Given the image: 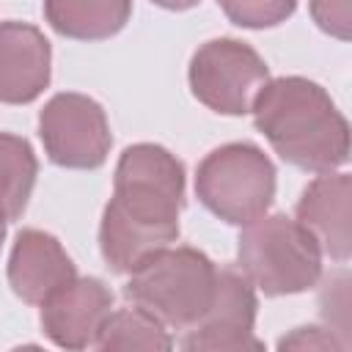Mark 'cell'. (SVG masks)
<instances>
[{"mask_svg":"<svg viewBox=\"0 0 352 352\" xmlns=\"http://www.w3.org/2000/svg\"><path fill=\"white\" fill-rule=\"evenodd\" d=\"M195 192L201 204L226 223L248 226L267 212L275 195V168L250 143H228L198 165Z\"/></svg>","mask_w":352,"mask_h":352,"instance_id":"5","label":"cell"},{"mask_svg":"<svg viewBox=\"0 0 352 352\" xmlns=\"http://www.w3.org/2000/svg\"><path fill=\"white\" fill-rule=\"evenodd\" d=\"M184 168L162 146H129L116 168L113 198L104 209L99 242L116 272H129L148 253L179 236Z\"/></svg>","mask_w":352,"mask_h":352,"instance_id":"1","label":"cell"},{"mask_svg":"<svg viewBox=\"0 0 352 352\" xmlns=\"http://www.w3.org/2000/svg\"><path fill=\"white\" fill-rule=\"evenodd\" d=\"M38 135L55 165L99 168L110 151L104 110L82 94L52 96L38 116Z\"/></svg>","mask_w":352,"mask_h":352,"instance_id":"7","label":"cell"},{"mask_svg":"<svg viewBox=\"0 0 352 352\" xmlns=\"http://www.w3.org/2000/svg\"><path fill=\"white\" fill-rule=\"evenodd\" d=\"M96 346L104 352L113 349H170L173 341L165 333V324L157 322L151 314L140 311V308H129V311H110V316L104 319L99 336H96Z\"/></svg>","mask_w":352,"mask_h":352,"instance_id":"15","label":"cell"},{"mask_svg":"<svg viewBox=\"0 0 352 352\" xmlns=\"http://www.w3.org/2000/svg\"><path fill=\"white\" fill-rule=\"evenodd\" d=\"M280 349H327V346H338L336 341H333V336H322V330H316V327H300V330H294V336H289V338H280V344H278Z\"/></svg>","mask_w":352,"mask_h":352,"instance_id":"18","label":"cell"},{"mask_svg":"<svg viewBox=\"0 0 352 352\" xmlns=\"http://www.w3.org/2000/svg\"><path fill=\"white\" fill-rule=\"evenodd\" d=\"M239 270L264 294H297L322 275V250L316 239L286 214L256 217L239 234Z\"/></svg>","mask_w":352,"mask_h":352,"instance_id":"4","label":"cell"},{"mask_svg":"<svg viewBox=\"0 0 352 352\" xmlns=\"http://www.w3.org/2000/svg\"><path fill=\"white\" fill-rule=\"evenodd\" d=\"M190 85L198 102L214 113L242 116L267 85V66L253 47L236 38H214L192 55Z\"/></svg>","mask_w":352,"mask_h":352,"instance_id":"6","label":"cell"},{"mask_svg":"<svg viewBox=\"0 0 352 352\" xmlns=\"http://www.w3.org/2000/svg\"><path fill=\"white\" fill-rule=\"evenodd\" d=\"M36 154L28 140L0 132V220H16L36 184Z\"/></svg>","mask_w":352,"mask_h":352,"instance_id":"14","label":"cell"},{"mask_svg":"<svg viewBox=\"0 0 352 352\" xmlns=\"http://www.w3.org/2000/svg\"><path fill=\"white\" fill-rule=\"evenodd\" d=\"M44 14L60 36L96 41L126 25L132 0H44Z\"/></svg>","mask_w":352,"mask_h":352,"instance_id":"13","label":"cell"},{"mask_svg":"<svg viewBox=\"0 0 352 352\" xmlns=\"http://www.w3.org/2000/svg\"><path fill=\"white\" fill-rule=\"evenodd\" d=\"M154 3L162 8H170V11H184V8H192L198 0H154Z\"/></svg>","mask_w":352,"mask_h":352,"instance_id":"19","label":"cell"},{"mask_svg":"<svg viewBox=\"0 0 352 352\" xmlns=\"http://www.w3.org/2000/svg\"><path fill=\"white\" fill-rule=\"evenodd\" d=\"M311 14L330 36L341 41L349 38V0H311Z\"/></svg>","mask_w":352,"mask_h":352,"instance_id":"17","label":"cell"},{"mask_svg":"<svg viewBox=\"0 0 352 352\" xmlns=\"http://www.w3.org/2000/svg\"><path fill=\"white\" fill-rule=\"evenodd\" d=\"M72 278H77L74 264L55 236L36 228L19 231L8 258V283L25 302L41 305Z\"/></svg>","mask_w":352,"mask_h":352,"instance_id":"11","label":"cell"},{"mask_svg":"<svg viewBox=\"0 0 352 352\" xmlns=\"http://www.w3.org/2000/svg\"><path fill=\"white\" fill-rule=\"evenodd\" d=\"M256 322V294L253 283L242 270L223 267L217 270L214 297L204 316L187 327L182 346L190 352H248L261 349V341L253 336Z\"/></svg>","mask_w":352,"mask_h":352,"instance_id":"8","label":"cell"},{"mask_svg":"<svg viewBox=\"0 0 352 352\" xmlns=\"http://www.w3.org/2000/svg\"><path fill=\"white\" fill-rule=\"evenodd\" d=\"M217 267L192 248H160L129 270L124 286L135 308L168 327H192L214 297Z\"/></svg>","mask_w":352,"mask_h":352,"instance_id":"3","label":"cell"},{"mask_svg":"<svg viewBox=\"0 0 352 352\" xmlns=\"http://www.w3.org/2000/svg\"><path fill=\"white\" fill-rule=\"evenodd\" d=\"M113 292L96 278H72L41 302V327L50 341L66 349L96 344V336L110 316Z\"/></svg>","mask_w":352,"mask_h":352,"instance_id":"9","label":"cell"},{"mask_svg":"<svg viewBox=\"0 0 352 352\" xmlns=\"http://www.w3.org/2000/svg\"><path fill=\"white\" fill-rule=\"evenodd\" d=\"M256 126L302 170H333L349 157V126L322 85L305 77L267 80L253 99Z\"/></svg>","mask_w":352,"mask_h":352,"instance_id":"2","label":"cell"},{"mask_svg":"<svg viewBox=\"0 0 352 352\" xmlns=\"http://www.w3.org/2000/svg\"><path fill=\"white\" fill-rule=\"evenodd\" d=\"M349 187L346 173H327L314 179L297 204V223L316 239L319 250L330 253L336 261H346L352 245Z\"/></svg>","mask_w":352,"mask_h":352,"instance_id":"12","label":"cell"},{"mask_svg":"<svg viewBox=\"0 0 352 352\" xmlns=\"http://www.w3.org/2000/svg\"><path fill=\"white\" fill-rule=\"evenodd\" d=\"M3 236H6V226H3V220H0V245H3Z\"/></svg>","mask_w":352,"mask_h":352,"instance_id":"20","label":"cell"},{"mask_svg":"<svg viewBox=\"0 0 352 352\" xmlns=\"http://www.w3.org/2000/svg\"><path fill=\"white\" fill-rule=\"evenodd\" d=\"M223 14L242 28H272L283 22L297 0H217Z\"/></svg>","mask_w":352,"mask_h":352,"instance_id":"16","label":"cell"},{"mask_svg":"<svg viewBox=\"0 0 352 352\" xmlns=\"http://www.w3.org/2000/svg\"><path fill=\"white\" fill-rule=\"evenodd\" d=\"M50 82V41L25 22L0 25V102L25 104Z\"/></svg>","mask_w":352,"mask_h":352,"instance_id":"10","label":"cell"}]
</instances>
